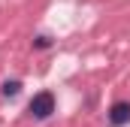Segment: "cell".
<instances>
[{
  "label": "cell",
  "instance_id": "obj_4",
  "mask_svg": "<svg viewBox=\"0 0 130 127\" xmlns=\"http://www.w3.org/2000/svg\"><path fill=\"white\" fill-rule=\"evenodd\" d=\"M48 45H52L48 36H36V39H33V49H48Z\"/></svg>",
  "mask_w": 130,
  "mask_h": 127
},
{
  "label": "cell",
  "instance_id": "obj_3",
  "mask_svg": "<svg viewBox=\"0 0 130 127\" xmlns=\"http://www.w3.org/2000/svg\"><path fill=\"white\" fill-rule=\"evenodd\" d=\"M0 94H3V97H18V94H21V82H18V79H9V82H3Z\"/></svg>",
  "mask_w": 130,
  "mask_h": 127
},
{
  "label": "cell",
  "instance_id": "obj_1",
  "mask_svg": "<svg viewBox=\"0 0 130 127\" xmlns=\"http://www.w3.org/2000/svg\"><path fill=\"white\" fill-rule=\"evenodd\" d=\"M52 112H55V94H52V91H39V94H33V100L27 103V115L36 118V121L52 118Z\"/></svg>",
  "mask_w": 130,
  "mask_h": 127
},
{
  "label": "cell",
  "instance_id": "obj_2",
  "mask_svg": "<svg viewBox=\"0 0 130 127\" xmlns=\"http://www.w3.org/2000/svg\"><path fill=\"white\" fill-rule=\"evenodd\" d=\"M106 118H109V124H112V127H124V124H130V103H124V100L112 103V109L106 112Z\"/></svg>",
  "mask_w": 130,
  "mask_h": 127
}]
</instances>
